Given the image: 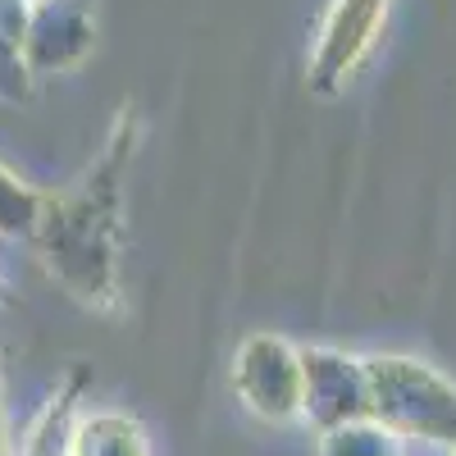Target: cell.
Returning a JSON list of instances; mask_svg holds the SVG:
<instances>
[{
    "label": "cell",
    "mask_w": 456,
    "mask_h": 456,
    "mask_svg": "<svg viewBox=\"0 0 456 456\" xmlns=\"http://www.w3.org/2000/svg\"><path fill=\"white\" fill-rule=\"evenodd\" d=\"M370 420L397 443L456 447V384L415 356H370L365 361Z\"/></svg>",
    "instance_id": "cell-1"
},
{
    "label": "cell",
    "mask_w": 456,
    "mask_h": 456,
    "mask_svg": "<svg viewBox=\"0 0 456 456\" xmlns=\"http://www.w3.org/2000/svg\"><path fill=\"white\" fill-rule=\"evenodd\" d=\"M233 388L247 411L270 425H292L306 415V365L283 338L256 333L233 356Z\"/></svg>",
    "instance_id": "cell-2"
},
{
    "label": "cell",
    "mask_w": 456,
    "mask_h": 456,
    "mask_svg": "<svg viewBox=\"0 0 456 456\" xmlns=\"http://www.w3.org/2000/svg\"><path fill=\"white\" fill-rule=\"evenodd\" d=\"M388 10L393 0H329L311 51V83L320 92L342 87L374 55L379 37L388 28Z\"/></svg>",
    "instance_id": "cell-3"
},
{
    "label": "cell",
    "mask_w": 456,
    "mask_h": 456,
    "mask_svg": "<svg viewBox=\"0 0 456 456\" xmlns=\"http://www.w3.org/2000/svg\"><path fill=\"white\" fill-rule=\"evenodd\" d=\"M64 456H146L142 429L124 415H96L78 429V438L69 443Z\"/></svg>",
    "instance_id": "cell-4"
},
{
    "label": "cell",
    "mask_w": 456,
    "mask_h": 456,
    "mask_svg": "<svg viewBox=\"0 0 456 456\" xmlns=\"http://www.w3.org/2000/svg\"><path fill=\"white\" fill-rule=\"evenodd\" d=\"M452 456H456V447H452Z\"/></svg>",
    "instance_id": "cell-5"
},
{
    "label": "cell",
    "mask_w": 456,
    "mask_h": 456,
    "mask_svg": "<svg viewBox=\"0 0 456 456\" xmlns=\"http://www.w3.org/2000/svg\"><path fill=\"white\" fill-rule=\"evenodd\" d=\"M393 456H397V452H393Z\"/></svg>",
    "instance_id": "cell-6"
}]
</instances>
